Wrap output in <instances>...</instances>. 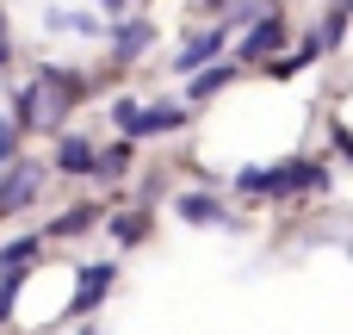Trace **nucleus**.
<instances>
[{"instance_id": "5701e85b", "label": "nucleus", "mask_w": 353, "mask_h": 335, "mask_svg": "<svg viewBox=\"0 0 353 335\" xmlns=\"http://www.w3.org/2000/svg\"><path fill=\"white\" fill-rule=\"evenodd\" d=\"M81 335H99V329H81Z\"/></svg>"}, {"instance_id": "2eb2a0df", "label": "nucleus", "mask_w": 353, "mask_h": 335, "mask_svg": "<svg viewBox=\"0 0 353 335\" xmlns=\"http://www.w3.org/2000/svg\"><path fill=\"white\" fill-rule=\"evenodd\" d=\"M124 162H130V137H124V143H112V149L99 155V174H118Z\"/></svg>"}, {"instance_id": "dca6fc26", "label": "nucleus", "mask_w": 353, "mask_h": 335, "mask_svg": "<svg viewBox=\"0 0 353 335\" xmlns=\"http://www.w3.org/2000/svg\"><path fill=\"white\" fill-rule=\"evenodd\" d=\"M112 236H118V242H137V236H143V218H137V211L112 218Z\"/></svg>"}, {"instance_id": "6e6552de", "label": "nucleus", "mask_w": 353, "mask_h": 335, "mask_svg": "<svg viewBox=\"0 0 353 335\" xmlns=\"http://www.w3.org/2000/svg\"><path fill=\"white\" fill-rule=\"evenodd\" d=\"M174 205H180V218H186V224H230V211H223L211 193H180Z\"/></svg>"}, {"instance_id": "6ab92c4d", "label": "nucleus", "mask_w": 353, "mask_h": 335, "mask_svg": "<svg viewBox=\"0 0 353 335\" xmlns=\"http://www.w3.org/2000/svg\"><path fill=\"white\" fill-rule=\"evenodd\" d=\"M81 224H93V211H68V218L56 224V236H68V230H81Z\"/></svg>"}, {"instance_id": "f257e3e1", "label": "nucleus", "mask_w": 353, "mask_h": 335, "mask_svg": "<svg viewBox=\"0 0 353 335\" xmlns=\"http://www.w3.org/2000/svg\"><path fill=\"white\" fill-rule=\"evenodd\" d=\"M304 186H329L310 162H279V168H242L236 174V193H254V199H292V193H304Z\"/></svg>"}, {"instance_id": "7ed1b4c3", "label": "nucleus", "mask_w": 353, "mask_h": 335, "mask_svg": "<svg viewBox=\"0 0 353 335\" xmlns=\"http://www.w3.org/2000/svg\"><path fill=\"white\" fill-rule=\"evenodd\" d=\"M37 186H43V174H37L31 162H12V168L0 174V211H25V205L37 199Z\"/></svg>"}, {"instance_id": "4468645a", "label": "nucleus", "mask_w": 353, "mask_h": 335, "mask_svg": "<svg viewBox=\"0 0 353 335\" xmlns=\"http://www.w3.org/2000/svg\"><path fill=\"white\" fill-rule=\"evenodd\" d=\"M217 87H230V68H205V75H192V93H186V99H205V93H217Z\"/></svg>"}, {"instance_id": "f3484780", "label": "nucleus", "mask_w": 353, "mask_h": 335, "mask_svg": "<svg viewBox=\"0 0 353 335\" xmlns=\"http://www.w3.org/2000/svg\"><path fill=\"white\" fill-rule=\"evenodd\" d=\"M19 286H25V274H0V323L12 311V298H19Z\"/></svg>"}, {"instance_id": "f03ea898", "label": "nucleus", "mask_w": 353, "mask_h": 335, "mask_svg": "<svg viewBox=\"0 0 353 335\" xmlns=\"http://www.w3.org/2000/svg\"><path fill=\"white\" fill-rule=\"evenodd\" d=\"M112 280H118V267H112V261H87V267H81V286H74V298H68V311H74V317L99 311V298L112 292Z\"/></svg>"}, {"instance_id": "1a4fd4ad", "label": "nucleus", "mask_w": 353, "mask_h": 335, "mask_svg": "<svg viewBox=\"0 0 353 335\" xmlns=\"http://www.w3.org/2000/svg\"><path fill=\"white\" fill-rule=\"evenodd\" d=\"M180 124H186V106H143V137H161Z\"/></svg>"}, {"instance_id": "a211bd4d", "label": "nucleus", "mask_w": 353, "mask_h": 335, "mask_svg": "<svg viewBox=\"0 0 353 335\" xmlns=\"http://www.w3.org/2000/svg\"><path fill=\"white\" fill-rule=\"evenodd\" d=\"M12 155H19V131H12V124H6V118H0V168H6V162H12Z\"/></svg>"}, {"instance_id": "f8f14e48", "label": "nucleus", "mask_w": 353, "mask_h": 335, "mask_svg": "<svg viewBox=\"0 0 353 335\" xmlns=\"http://www.w3.org/2000/svg\"><path fill=\"white\" fill-rule=\"evenodd\" d=\"M112 124L124 137H143V99H112Z\"/></svg>"}, {"instance_id": "39448f33", "label": "nucleus", "mask_w": 353, "mask_h": 335, "mask_svg": "<svg viewBox=\"0 0 353 335\" xmlns=\"http://www.w3.org/2000/svg\"><path fill=\"white\" fill-rule=\"evenodd\" d=\"M56 168H62V174H99V149H93L87 137H62V143H56Z\"/></svg>"}, {"instance_id": "9b49d317", "label": "nucleus", "mask_w": 353, "mask_h": 335, "mask_svg": "<svg viewBox=\"0 0 353 335\" xmlns=\"http://www.w3.org/2000/svg\"><path fill=\"white\" fill-rule=\"evenodd\" d=\"M347 6H353V0H335V6H329V19H323V37H316L323 50H341V37H347Z\"/></svg>"}, {"instance_id": "4be33fe9", "label": "nucleus", "mask_w": 353, "mask_h": 335, "mask_svg": "<svg viewBox=\"0 0 353 335\" xmlns=\"http://www.w3.org/2000/svg\"><path fill=\"white\" fill-rule=\"evenodd\" d=\"M205 6H211V12H217V6H230V0H205Z\"/></svg>"}, {"instance_id": "423d86ee", "label": "nucleus", "mask_w": 353, "mask_h": 335, "mask_svg": "<svg viewBox=\"0 0 353 335\" xmlns=\"http://www.w3.org/2000/svg\"><path fill=\"white\" fill-rule=\"evenodd\" d=\"M217 50H223V25H217V31H205V37H186V50L174 56V68H186V75H199V68H205V62H211Z\"/></svg>"}, {"instance_id": "aec40b11", "label": "nucleus", "mask_w": 353, "mask_h": 335, "mask_svg": "<svg viewBox=\"0 0 353 335\" xmlns=\"http://www.w3.org/2000/svg\"><path fill=\"white\" fill-rule=\"evenodd\" d=\"M12 56V25H6V6H0V62Z\"/></svg>"}, {"instance_id": "20e7f679", "label": "nucleus", "mask_w": 353, "mask_h": 335, "mask_svg": "<svg viewBox=\"0 0 353 335\" xmlns=\"http://www.w3.org/2000/svg\"><path fill=\"white\" fill-rule=\"evenodd\" d=\"M279 44H285V19H279V12H261V19L248 25V37H242V56H248V62H273Z\"/></svg>"}, {"instance_id": "412c9836", "label": "nucleus", "mask_w": 353, "mask_h": 335, "mask_svg": "<svg viewBox=\"0 0 353 335\" xmlns=\"http://www.w3.org/2000/svg\"><path fill=\"white\" fill-rule=\"evenodd\" d=\"M99 6H105V12H124V0H99Z\"/></svg>"}, {"instance_id": "9d476101", "label": "nucleus", "mask_w": 353, "mask_h": 335, "mask_svg": "<svg viewBox=\"0 0 353 335\" xmlns=\"http://www.w3.org/2000/svg\"><path fill=\"white\" fill-rule=\"evenodd\" d=\"M37 261V236H12L6 249H0V274H25Z\"/></svg>"}, {"instance_id": "0eeeda50", "label": "nucleus", "mask_w": 353, "mask_h": 335, "mask_svg": "<svg viewBox=\"0 0 353 335\" xmlns=\"http://www.w3.org/2000/svg\"><path fill=\"white\" fill-rule=\"evenodd\" d=\"M37 124H50L43 87H19V99H12V131H37Z\"/></svg>"}, {"instance_id": "ddd939ff", "label": "nucleus", "mask_w": 353, "mask_h": 335, "mask_svg": "<svg viewBox=\"0 0 353 335\" xmlns=\"http://www.w3.org/2000/svg\"><path fill=\"white\" fill-rule=\"evenodd\" d=\"M143 44H149V25H143V19H130V25H118V56H137Z\"/></svg>"}]
</instances>
